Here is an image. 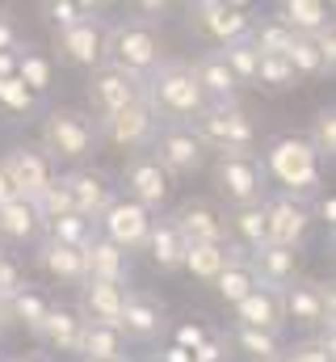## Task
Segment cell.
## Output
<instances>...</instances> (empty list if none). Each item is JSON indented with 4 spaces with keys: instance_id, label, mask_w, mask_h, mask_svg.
I'll use <instances>...</instances> for the list:
<instances>
[{
    "instance_id": "54",
    "label": "cell",
    "mask_w": 336,
    "mask_h": 362,
    "mask_svg": "<svg viewBox=\"0 0 336 362\" xmlns=\"http://www.w3.org/2000/svg\"><path fill=\"white\" fill-rule=\"evenodd\" d=\"M4 362H51V358H42V354H13V358H4Z\"/></svg>"
},
{
    "instance_id": "31",
    "label": "cell",
    "mask_w": 336,
    "mask_h": 362,
    "mask_svg": "<svg viewBox=\"0 0 336 362\" xmlns=\"http://www.w3.org/2000/svg\"><path fill=\"white\" fill-rule=\"evenodd\" d=\"M227 232L236 236V245L244 253H256L260 245H269V236H265V206L260 202L256 206H236L227 215Z\"/></svg>"
},
{
    "instance_id": "16",
    "label": "cell",
    "mask_w": 336,
    "mask_h": 362,
    "mask_svg": "<svg viewBox=\"0 0 336 362\" xmlns=\"http://www.w3.org/2000/svg\"><path fill=\"white\" fill-rule=\"evenodd\" d=\"M260 206H265V236H269V245H282V249L299 253V245L307 240V228H311L307 202L277 194V198H265Z\"/></svg>"
},
{
    "instance_id": "25",
    "label": "cell",
    "mask_w": 336,
    "mask_h": 362,
    "mask_svg": "<svg viewBox=\"0 0 336 362\" xmlns=\"http://www.w3.org/2000/svg\"><path fill=\"white\" fill-rule=\"evenodd\" d=\"M189 68H193V81H198V89H202L206 101H236L240 85H236V76H232V68L223 64V55H219V51L198 55Z\"/></svg>"
},
{
    "instance_id": "49",
    "label": "cell",
    "mask_w": 336,
    "mask_h": 362,
    "mask_svg": "<svg viewBox=\"0 0 336 362\" xmlns=\"http://www.w3.org/2000/svg\"><path fill=\"white\" fill-rule=\"evenodd\" d=\"M0 55H21V34L8 17H0Z\"/></svg>"
},
{
    "instance_id": "34",
    "label": "cell",
    "mask_w": 336,
    "mask_h": 362,
    "mask_svg": "<svg viewBox=\"0 0 336 362\" xmlns=\"http://www.w3.org/2000/svg\"><path fill=\"white\" fill-rule=\"evenodd\" d=\"M252 286H256V274H252V266H248V257H236V262H227V270L215 278V291H219V299L223 303H240L244 295H248Z\"/></svg>"
},
{
    "instance_id": "8",
    "label": "cell",
    "mask_w": 336,
    "mask_h": 362,
    "mask_svg": "<svg viewBox=\"0 0 336 362\" xmlns=\"http://www.w3.org/2000/svg\"><path fill=\"white\" fill-rule=\"evenodd\" d=\"M105 17H97L92 4H80V17L59 25L55 30V51L64 64L72 68H97L101 64V51H105Z\"/></svg>"
},
{
    "instance_id": "23",
    "label": "cell",
    "mask_w": 336,
    "mask_h": 362,
    "mask_svg": "<svg viewBox=\"0 0 336 362\" xmlns=\"http://www.w3.org/2000/svg\"><path fill=\"white\" fill-rule=\"evenodd\" d=\"M248 266H252V274H256L260 286L282 291V286H290L294 274H299V253H294V249H282V245H260L256 253H248Z\"/></svg>"
},
{
    "instance_id": "37",
    "label": "cell",
    "mask_w": 336,
    "mask_h": 362,
    "mask_svg": "<svg viewBox=\"0 0 336 362\" xmlns=\"http://www.w3.org/2000/svg\"><path fill=\"white\" fill-rule=\"evenodd\" d=\"M236 346L256 362H273L282 358V341H277V333H265V329H244V325H236Z\"/></svg>"
},
{
    "instance_id": "22",
    "label": "cell",
    "mask_w": 336,
    "mask_h": 362,
    "mask_svg": "<svg viewBox=\"0 0 336 362\" xmlns=\"http://www.w3.org/2000/svg\"><path fill=\"white\" fill-rule=\"evenodd\" d=\"M122 295L126 286H114V282H92L84 278L80 282V320L88 325H114L118 329V316H122Z\"/></svg>"
},
{
    "instance_id": "4",
    "label": "cell",
    "mask_w": 336,
    "mask_h": 362,
    "mask_svg": "<svg viewBox=\"0 0 336 362\" xmlns=\"http://www.w3.org/2000/svg\"><path fill=\"white\" fill-rule=\"evenodd\" d=\"M189 131L215 156L219 152H252V144H256V127L240 101H206V110L189 122Z\"/></svg>"
},
{
    "instance_id": "41",
    "label": "cell",
    "mask_w": 336,
    "mask_h": 362,
    "mask_svg": "<svg viewBox=\"0 0 336 362\" xmlns=\"http://www.w3.org/2000/svg\"><path fill=\"white\" fill-rule=\"evenodd\" d=\"M286 64L294 68V76H324V59H320L316 42H311V38H303V34H294L290 51H286Z\"/></svg>"
},
{
    "instance_id": "15",
    "label": "cell",
    "mask_w": 336,
    "mask_h": 362,
    "mask_svg": "<svg viewBox=\"0 0 336 362\" xmlns=\"http://www.w3.org/2000/svg\"><path fill=\"white\" fill-rule=\"evenodd\" d=\"M156 131H160V118L152 114L148 101H135L97 122V139H109L114 148H152Z\"/></svg>"
},
{
    "instance_id": "40",
    "label": "cell",
    "mask_w": 336,
    "mask_h": 362,
    "mask_svg": "<svg viewBox=\"0 0 336 362\" xmlns=\"http://www.w3.org/2000/svg\"><path fill=\"white\" fill-rule=\"evenodd\" d=\"M303 139L311 144L316 156H328V160H332V152H336V110L332 105L316 110V118H311V135H303Z\"/></svg>"
},
{
    "instance_id": "3",
    "label": "cell",
    "mask_w": 336,
    "mask_h": 362,
    "mask_svg": "<svg viewBox=\"0 0 336 362\" xmlns=\"http://www.w3.org/2000/svg\"><path fill=\"white\" fill-rule=\"evenodd\" d=\"M260 165H265V177L277 181L286 198H303L307 202V198L320 194V156L311 152V144L303 135H277V139H269Z\"/></svg>"
},
{
    "instance_id": "7",
    "label": "cell",
    "mask_w": 336,
    "mask_h": 362,
    "mask_svg": "<svg viewBox=\"0 0 336 362\" xmlns=\"http://www.w3.org/2000/svg\"><path fill=\"white\" fill-rule=\"evenodd\" d=\"M84 97H88V110H92V122L143 101V76L135 72H122L114 64H97L88 72V85H84Z\"/></svg>"
},
{
    "instance_id": "48",
    "label": "cell",
    "mask_w": 336,
    "mask_h": 362,
    "mask_svg": "<svg viewBox=\"0 0 336 362\" xmlns=\"http://www.w3.org/2000/svg\"><path fill=\"white\" fill-rule=\"evenodd\" d=\"M307 211H311V219H320V223H328V228L336 223V198L332 194H316V202H311Z\"/></svg>"
},
{
    "instance_id": "24",
    "label": "cell",
    "mask_w": 336,
    "mask_h": 362,
    "mask_svg": "<svg viewBox=\"0 0 336 362\" xmlns=\"http://www.w3.org/2000/svg\"><path fill=\"white\" fill-rule=\"evenodd\" d=\"M80 337H84V320L72 312V308H59L51 303L42 329H38V341H47L55 354H76L80 358Z\"/></svg>"
},
{
    "instance_id": "17",
    "label": "cell",
    "mask_w": 336,
    "mask_h": 362,
    "mask_svg": "<svg viewBox=\"0 0 336 362\" xmlns=\"http://www.w3.org/2000/svg\"><path fill=\"white\" fill-rule=\"evenodd\" d=\"M64 185V194H68V202H72V215H80L88 223H97L101 215H105V206L118 198L114 194V185L109 177L101 173V169H72V173H64V177H55Z\"/></svg>"
},
{
    "instance_id": "55",
    "label": "cell",
    "mask_w": 336,
    "mask_h": 362,
    "mask_svg": "<svg viewBox=\"0 0 336 362\" xmlns=\"http://www.w3.org/2000/svg\"><path fill=\"white\" fill-rule=\"evenodd\" d=\"M76 362H101V358H76Z\"/></svg>"
},
{
    "instance_id": "27",
    "label": "cell",
    "mask_w": 336,
    "mask_h": 362,
    "mask_svg": "<svg viewBox=\"0 0 336 362\" xmlns=\"http://www.w3.org/2000/svg\"><path fill=\"white\" fill-rule=\"evenodd\" d=\"M34 262H38V270L51 274L55 282H84V253L80 249H68V245H55L51 236L38 245V253H34Z\"/></svg>"
},
{
    "instance_id": "21",
    "label": "cell",
    "mask_w": 336,
    "mask_h": 362,
    "mask_svg": "<svg viewBox=\"0 0 336 362\" xmlns=\"http://www.w3.org/2000/svg\"><path fill=\"white\" fill-rule=\"evenodd\" d=\"M236 325L277 333V329L286 325V316H282V291H273V286H260V282H256L248 295L236 303Z\"/></svg>"
},
{
    "instance_id": "43",
    "label": "cell",
    "mask_w": 336,
    "mask_h": 362,
    "mask_svg": "<svg viewBox=\"0 0 336 362\" xmlns=\"http://www.w3.org/2000/svg\"><path fill=\"white\" fill-rule=\"evenodd\" d=\"M0 101H4L8 110H30V105H34V93L25 89L17 76H8V81H0Z\"/></svg>"
},
{
    "instance_id": "29",
    "label": "cell",
    "mask_w": 336,
    "mask_h": 362,
    "mask_svg": "<svg viewBox=\"0 0 336 362\" xmlns=\"http://www.w3.org/2000/svg\"><path fill=\"white\" fill-rule=\"evenodd\" d=\"M277 21H282L290 34L311 38V34H320L332 17H328V4H320V0H282V4H277Z\"/></svg>"
},
{
    "instance_id": "52",
    "label": "cell",
    "mask_w": 336,
    "mask_h": 362,
    "mask_svg": "<svg viewBox=\"0 0 336 362\" xmlns=\"http://www.w3.org/2000/svg\"><path fill=\"white\" fill-rule=\"evenodd\" d=\"M13 329V312H8V299H0V333Z\"/></svg>"
},
{
    "instance_id": "32",
    "label": "cell",
    "mask_w": 336,
    "mask_h": 362,
    "mask_svg": "<svg viewBox=\"0 0 336 362\" xmlns=\"http://www.w3.org/2000/svg\"><path fill=\"white\" fill-rule=\"evenodd\" d=\"M122 346L126 337L114 325H88L84 320V337H80V358H101V362H122Z\"/></svg>"
},
{
    "instance_id": "26",
    "label": "cell",
    "mask_w": 336,
    "mask_h": 362,
    "mask_svg": "<svg viewBox=\"0 0 336 362\" xmlns=\"http://www.w3.org/2000/svg\"><path fill=\"white\" fill-rule=\"evenodd\" d=\"M236 257H248L240 245H189L185 249V262H181V270H189L193 278H202V282H215L219 274L227 270V262H236Z\"/></svg>"
},
{
    "instance_id": "33",
    "label": "cell",
    "mask_w": 336,
    "mask_h": 362,
    "mask_svg": "<svg viewBox=\"0 0 336 362\" xmlns=\"http://www.w3.org/2000/svg\"><path fill=\"white\" fill-rule=\"evenodd\" d=\"M8 312H13V325H25V329L38 337V329H42V320H47V312H51V299L38 295L34 286H21L17 295H8Z\"/></svg>"
},
{
    "instance_id": "2",
    "label": "cell",
    "mask_w": 336,
    "mask_h": 362,
    "mask_svg": "<svg viewBox=\"0 0 336 362\" xmlns=\"http://www.w3.org/2000/svg\"><path fill=\"white\" fill-rule=\"evenodd\" d=\"M143 101L152 105L156 118L164 122H181L189 127L202 110H206V97L193 81V68L185 59H164L148 81H143Z\"/></svg>"
},
{
    "instance_id": "19",
    "label": "cell",
    "mask_w": 336,
    "mask_h": 362,
    "mask_svg": "<svg viewBox=\"0 0 336 362\" xmlns=\"http://www.w3.org/2000/svg\"><path fill=\"white\" fill-rule=\"evenodd\" d=\"M164 329V303L152 291H126L122 295V316H118V333L135 337V341H152Z\"/></svg>"
},
{
    "instance_id": "28",
    "label": "cell",
    "mask_w": 336,
    "mask_h": 362,
    "mask_svg": "<svg viewBox=\"0 0 336 362\" xmlns=\"http://www.w3.org/2000/svg\"><path fill=\"white\" fill-rule=\"evenodd\" d=\"M38 232H42V219H38L34 202L13 198V202L0 206V240H4V245H25V240H34Z\"/></svg>"
},
{
    "instance_id": "36",
    "label": "cell",
    "mask_w": 336,
    "mask_h": 362,
    "mask_svg": "<svg viewBox=\"0 0 336 362\" xmlns=\"http://www.w3.org/2000/svg\"><path fill=\"white\" fill-rule=\"evenodd\" d=\"M219 55H223V64L232 68V76H236V85H252L256 81V47H252V38H236V42H227V47H219Z\"/></svg>"
},
{
    "instance_id": "1",
    "label": "cell",
    "mask_w": 336,
    "mask_h": 362,
    "mask_svg": "<svg viewBox=\"0 0 336 362\" xmlns=\"http://www.w3.org/2000/svg\"><path fill=\"white\" fill-rule=\"evenodd\" d=\"M101 64H114V68L135 72V76L148 81V76L164 64V34H160V21H152V17L114 21V25L105 30Z\"/></svg>"
},
{
    "instance_id": "13",
    "label": "cell",
    "mask_w": 336,
    "mask_h": 362,
    "mask_svg": "<svg viewBox=\"0 0 336 362\" xmlns=\"http://www.w3.org/2000/svg\"><path fill=\"white\" fill-rule=\"evenodd\" d=\"M189 30H198L202 38H215L219 47L244 38L252 30V13L244 4H227V0H202L189 4Z\"/></svg>"
},
{
    "instance_id": "56",
    "label": "cell",
    "mask_w": 336,
    "mask_h": 362,
    "mask_svg": "<svg viewBox=\"0 0 336 362\" xmlns=\"http://www.w3.org/2000/svg\"><path fill=\"white\" fill-rule=\"evenodd\" d=\"M273 362H286V358H273Z\"/></svg>"
},
{
    "instance_id": "42",
    "label": "cell",
    "mask_w": 336,
    "mask_h": 362,
    "mask_svg": "<svg viewBox=\"0 0 336 362\" xmlns=\"http://www.w3.org/2000/svg\"><path fill=\"white\" fill-rule=\"evenodd\" d=\"M256 81L265 85V89H290L299 76H294V68L286 64V55H260L256 59ZM252 81V85H256Z\"/></svg>"
},
{
    "instance_id": "30",
    "label": "cell",
    "mask_w": 336,
    "mask_h": 362,
    "mask_svg": "<svg viewBox=\"0 0 336 362\" xmlns=\"http://www.w3.org/2000/svg\"><path fill=\"white\" fill-rule=\"evenodd\" d=\"M148 253L156 262V270H181L185 262V240L176 236V228L168 219H152V232H148Z\"/></svg>"
},
{
    "instance_id": "50",
    "label": "cell",
    "mask_w": 336,
    "mask_h": 362,
    "mask_svg": "<svg viewBox=\"0 0 336 362\" xmlns=\"http://www.w3.org/2000/svg\"><path fill=\"white\" fill-rule=\"evenodd\" d=\"M202 341H206V333H202L198 325H181V329H176V350H185V354H193V350H198Z\"/></svg>"
},
{
    "instance_id": "5",
    "label": "cell",
    "mask_w": 336,
    "mask_h": 362,
    "mask_svg": "<svg viewBox=\"0 0 336 362\" xmlns=\"http://www.w3.org/2000/svg\"><path fill=\"white\" fill-rule=\"evenodd\" d=\"M38 148H42V156L51 165L55 160H84V156H92V148H97V122H92V114L72 110V105L47 110L42 131H38Z\"/></svg>"
},
{
    "instance_id": "10",
    "label": "cell",
    "mask_w": 336,
    "mask_h": 362,
    "mask_svg": "<svg viewBox=\"0 0 336 362\" xmlns=\"http://www.w3.org/2000/svg\"><path fill=\"white\" fill-rule=\"evenodd\" d=\"M336 312V291L332 282H316V278H294L290 286H282V316L294 320L299 329H320L328 325Z\"/></svg>"
},
{
    "instance_id": "14",
    "label": "cell",
    "mask_w": 336,
    "mask_h": 362,
    "mask_svg": "<svg viewBox=\"0 0 336 362\" xmlns=\"http://www.w3.org/2000/svg\"><path fill=\"white\" fill-rule=\"evenodd\" d=\"M0 169H4L8 185L17 189V198H25V202H34V198L55 181V165L42 156V148H30V144L8 148V152L0 156Z\"/></svg>"
},
{
    "instance_id": "51",
    "label": "cell",
    "mask_w": 336,
    "mask_h": 362,
    "mask_svg": "<svg viewBox=\"0 0 336 362\" xmlns=\"http://www.w3.org/2000/svg\"><path fill=\"white\" fill-rule=\"evenodd\" d=\"M13 198H17V189L8 185V177H4V169H0V206H4V202H13Z\"/></svg>"
},
{
    "instance_id": "20",
    "label": "cell",
    "mask_w": 336,
    "mask_h": 362,
    "mask_svg": "<svg viewBox=\"0 0 336 362\" xmlns=\"http://www.w3.org/2000/svg\"><path fill=\"white\" fill-rule=\"evenodd\" d=\"M80 253H84V278L126 286V278H131V257H126L118 245H109L105 236H97V232H92V240L84 245Z\"/></svg>"
},
{
    "instance_id": "46",
    "label": "cell",
    "mask_w": 336,
    "mask_h": 362,
    "mask_svg": "<svg viewBox=\"0 0 336 362\" xmlns=\"http://www.w3.org/2000/svg\"><path fill=\"white\" fill-rule=\"evenodd\" d=\"M282 358H286V362H332L324 350H316V341H311V337H307V341H299V346H290Z\"/></svg>"
},
{
    "instance_id": "6",
    "label": "cell",
    "mask_w": 336,
    "mask_h": 362,
    "mask_svg": "<svg viewBox=\"0 0 336 362\" xmlns=\"http://www.w3.org/2000/svg\"><path fill=\"white\" fill-rule=\"evenodd\" d=\"M210 177H215L219 198H227L232 206H256L265 202V189H269L265 165L256 152H219L210 165Z\"/></svg>"
},
{
    "instance_id": "35",
    "label": "cell",
    "mask_w": 336,
    "mask_h": 362,
    "mask_svg": "<svg viewBox=\"0 0 336 362\" xmlns=\"http://www.w3.org/2000/svg\"><path fill=\"white\" fill-rule=\"evenodd\" d=\"M248 38H252V47H256V55H286V51H290V42H294V34H290L277 17L252 21Z\"/></svg>"
},
{
    "instance_id": "39",
    "label": "cell",
    "mask_w": 336,
    "mask_h": 362,
    "mask_svg": "<svg viewBox=\"0 0 336 362\" xmlns=\"http://www.w3.org/2000/svg\"><path fill=\"white\" fill-rule=\"evenodd\" d=\"M17 81L30 93L51 89V59L38 55V51H21V55H17Z\"/></svg>"
},
{
    "instance_id": "38",
    "label": "cell",
    "mask_w": 336,
    "mask_h": 362,
    "mask_svg": "<svg viewBox=\"0 0 336 362\" xmlns=\"http://www.w3.org/2000/svg\"><path fill=\"white\" fill-rule=\"evenodd\" d=\"M47 232H51V240H55V245H68V249H84V245L92 240V232H97V228H92L88 219H80V215H72V211H68V215L51 219V223H47Z\"/></svg>"
},
{
    "instance_id": "11",
    "label": "cell",
    "mask_w": 336,
    "mask_h": 362,
    "mask_svg": "<svg viewBox=\"0 0 336 362\" xmlns=\"http://www.w3.org/2000/svg\"><path fill=\"white\" fill-rule=\"evenodd\" d=\"M92 228H97V236H105L109 245H118V249L131 257V253H143V249H148L152 211H143V206L131 202V198H114V202L105 206V215H101Z\"/></svg>"
},
{
    "instance_id": "44",
    "label": "cell",
    "mask_w": 336,
    "mask_h": 362,
    "mask_svg": "<svg viewBox=\"0 0 336 362\" xmlns=\"http://www.w3.org/2000/svg\"><path fill=\"white\" fill-rule=\"evenodd\" d=\"M311 42H316V51H320V59H324V72L332 76V68H336V30H332V21H328L320 34H311Z\"/></svg>"
},
{
    "instance_id": "18",
    "label": "cell",
    "mask_w": 336,
    "mask_h": 362,
    "mask_svg": "<svg viewBox=\"0 0 336 362\" xmlns=\"http://www.w3.org/2000/svg\"><path fill=\"white\" fill-rule=\"evenodd\" d=\"M122 185H126V198H131V202H139L143 211H156V206H164L168 189H172V177L156 165L152 152H139V156L126 160Z\"/></svg>"
},
{
    "instance_id": "9",
    "label": "cell",
    "mask_w": 336,
    "mask_h": 362,
    "mask_svg": "<svg viewBox=\"0 0 336 362\" xmlns=\"http://www.w3.org/2000/svg\"><path fill=\"white\" fill-rule=\"evenodd\" d=\"M168 223L176 228V236L189 245H227V215L210 202V198H181L172 211L164 215Z\"/></svg>"
},
{
    "instance_id": "45",
    "label": "cell",
    "mask_w": 336,
    "mask_h": 362,
    "mask_svg": "<svg viewBox=\"0 0 336 362\" xmlns=\"http://www.w3.org/2000/svg\"><path fill=\"white\" fill-rule=\"evenodd\" d=\"M25 282H21V266L13 262V257H4L0 253V299H8V295H17Z\"/></svg>"
},
{
    "instance_id": "53",
    "label": "cell",
    "mask_w": 336,
    "mask_h": 362,
    "mask_svg": "<svg viewBox=\"0 0 336 362\" xmlns=\"http://www.w3.org/2000/svg\"><path fill=\"white\" fill-rule=\"evenodd\" d=\"M164 362H193V354H185V350H176V346H168Z\"/></svg>"
},
{
    "instance_id": "47",
    "label": "cell",
    "mask_w": 336,
    "mask_h": 362,
    "mask_svg": "<svg viewBox=\"0 0 336 362\" xmlns=\"http://www.w3.org/2000/svg\"><path fill=\"white\" fill-rule=\"evenodd\" d=\"M47 17H51L55 30H59V25H68V21L80 17V4H72V0H51V4H47Z\"/></svg>"
},
{
    "instance_id": "12",
    "label": "cell",
    "mask_w": 336,
    "mask_h": 362,
    "mask_svg": "<svg viewBox=\"0 0 336 362\" xmlns=\"http://www.w3.org/2000/svg\"><path fill=\"white\" fill-rule=\"evenodd\" d=\"M148 152L156 156V165L164 169L168 177H193V173L206 169V148H202V144L193 139V131L181 127V122H164V127L156 131V139H152Z\"/></svg>"
}]
</instances>
